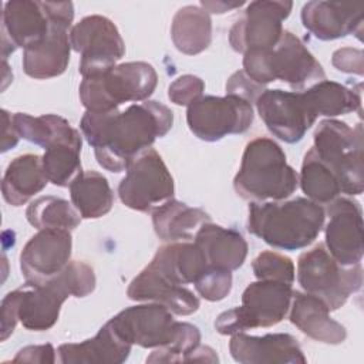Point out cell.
<instances>
[{
  "mask_svg": "<svg viewBox=\"0 0 364 364\" xmlns=\"http://www.w3.org/2000/svg\"><path fill=\"white\" fill-rule=\"evenodd\" d=\"M173 124V112L158 101L131 104L124 111H85L80 128L94 148L95 159L109 172L125 171L156 138L165 136Z\"/></svg>",
  "mask_w": 364,
  "mask_h": 364,
  "instance_id": "1",
  "label": "cell"
},
{
  "mask_svg": "<svg viewBox=\"0 0 364 364\" xmlns=\"http://www.w3.org/2000/svg\"><path fill=\"white\" fill-rule=\"evenodd\" d=\"M95 283L91 266L71 260L54 279L41 284L26 282L7 293L0 304L1 341L7 340L17 323L31 331L50 330L58 320L63 303L70 296H88L94 291Z\"/></svg>",
  "mask_w": 364,
  "mask_h": 364,
  "instance_id": "2",
  "label": "cell"
},
{
  "mask_svg": "<svg viewBox=\"0 0 364 364\" xmlns=\"http://www.w3.org/2000/svg\"><path fill=\"white\" fill-rule=\"evenodd\" d=\"M128 344L155 348L146 363H182L200 346L196 326L173 320L172 311L159 303L131 306L107 321Z\"/></svg>",
  "mask_w": 364,
  "mask_h": 364,
  "instance_id": "3",
  "label": "cell"
},
{
  "mask_svg": "<svg viewBox=\"0 0 364 364\" xmlns=\"http://www.w3.org/2000/svg\"><path fill=\"white\" fill-rule=\"evenodd\" d=\"M324 220L321 205L307 198L250 202L247 230L272 247L299 250L317 239Z\"/></svg>",
  "mask_w": 364,
  "mask_h": 364,
  "instance_id": "4",
  "label": "cell"
},
{
  "mask_svg": "<svg viewBox=\"0 0 364 364\" xmlns=\"http://www.w3.org/2000/svg\"><path fill=\"white\" fill-rule=\"evenodd\" d=\"M233 188L250 202L286 200L299 188V173L287 164L277 142L259 136L246 144Z\"/></svg>",
  "mask_w": 364,
  "mask_h": 364,
  "instance_id": "5",
  "label": "cell"
},
{
  "mask_svg": "<svg viewBox=\"0 0 364 364\" xmlns=\"http://www.w3.org/2000/svg\"><path fill=\"white\" fill-rule=\"evenodd\" d=\"M158 74L145 61L117 64L97 77L82 78L80 100L87 111L107 112L124 102H144L155 91Z\"/></svg>",
  "mask_w": 364,
  "mask_h": 364,
  "instance_id": "6",
  "label": "cell"
},
{
  "mask_svg": "<svg viewBox=\"0 0 364 364\" xmlns=\"http://www.w3.org/2000/svg\"><path fill=\"white\" fill-rule=\"evenodd\" d=\"M363 125L354 128L338 119H323L314 129L311 146L317 156L336 173L341 193L360 195L364 191Z\"/></svg>",
  "mask_w": 364,
  "mask_h": 364,
  "instance_id": "7",
  "label": "cell"
},
{
  "mask_svg": "<svg viewBox=\"0 0 364 364\" xmlns=\"http://www.w3.org/2000/svg\"><path fill=\"white\" fill-rule=\"evenodd\" d=\"M297 282L301 289L321 299L330 311L346 304L353 293L363 287L361 263L340 264L324 243L303 252L297 260Z\"/></svg>",
  "mask_w": 364,
  "mask_h": 364,
  "instance_id": "8",
  "label": "cell"
},
{
  "mask_svg": "<svg viewBox=\"0 0 364 364\" xmlns=\"http://www.w3.org/2000/svg\"><path fill=\"white\" fill-rule=\"evenodd\" d=\"M293 287L274 280L250 283L242 294V306L226 310L215 320L218 333L232 336L256 327H272L280 323L290 309Z\"/></svg>",
  "mask_w": 364,
  "mask_h": 364,
  "instance_id": "9",
  "label": "cell"
},
{
  "mask_svg": "<svg viewBox=\"0 0 364 364\" xmlns=\"http://www.w3.org/2000/svg\"><path fill=\"white\" fill-rule=\"evenodd\" d=\"M125 171L118 185V196L127 208L152 213L173 198V178L154 148L141 152Z\"/></svg>",
  "mask_w": 364,
  "mask_h": 364,
  "instance_id": "10",
  "label": "cell"
},
{
  "mask_svg": "<svg viewBox=\"0 0 364 364\" xmlns=\"http://www.w3.org/2000/svg\"><path fill=\"white\" fill-rule=\"evenodd\" d=\"M51 21L50 33L23 51V70L36 80L61 75L70 63V31L74 18L71 1H44Z\"/></svg>",
  "mask_w": 364,
  "mask_h": 364,
  "instance_id": "11",
  "label": "cell"
},
{
  "mask_svg": "<svg viewBox=\"0 0 364 364\" xmlns=\"http://www.w3.org/2000/svg\"><path fill=\"white\" fill-rule=\"evenodd\" d=\"M71 48L81 55L78 71L82 78L108 71L124 57L125 44L117 26L104 16H87L70 30Z\"/></svg>",
  "mask_w": 364,
  "mask_h": 364,
  "instance_id": "12",
  "label": "cell"
},
{
  "mask_svg": "<svg viewBox=\"0 0 364 364\" xmlns=\"http://www.w3.org/2000/svg\"><path fill=\"white\" fill-rule=\"evenodd\" d=\"M186 122L195 136L216 142L247 131L253 122V107L236 95H202L188 107Z\"/></svg>",
  "mask_w": 364,
  "mask_h": 364,
  "instance_id": "13",
  "label": "cell"
},
{
  "mask_svg": "<svg viewBox=\"0 0 364 364\" xmlns=\"http://www.w3.org/2000/svg\"><path fill=\"white\" fill-rule=\"evenodd\" d=\"M293 9L291 1L257 0L247 4L229 31V44L236 53L270 50L283 34V20Z\"/></svg>",
  "mask_w": 364,
  "mask_h": 364,
  "instance_id": "14",
  "label": "cell"
},
{
  "mask_svg": "<svg viewBox=\"0 0 364 364\" xmlns=\"http://www.w3.org/2000/svg\"><path fill=\"white\" fill-rule=\"evenodd\" d=\"M255 104L267 129L287 144L303 139L307 129L317 119L300 91L264 90Z\"/></svg>",
  "mask_w": 364,
  "mask_h": 364,
  "instance_id": "15",
  "label": "cell"
},
{
  "mask_svg": "<svg viewBox=\"0 0 364 364\" xmlns=\"http://www.w3.org/2000/svg\"><path fill=\"white\" fill-rule=\"evenodd\" d=\"M73 237L65 229H41L28 239L20 253L26 282L46 283L58 276L71 262Z\"/></svg>",
  "mask_w": 364,
  "mask_h": 364,
  "instance_id": "16",
  "label": "cell"
},
{
  "mask_svg": "<svg viewBox=\"0 0 364 364\" xmlns=\"http://www.w3.org/2000/svg\"><path fill=\"white\" fill-rule=\"evenodd\" d=\"M326 247L343 266L361 263L363 246V210L351 198H336L327 206Z\"/></svg>",
  "mask_w": 364,
  "mask_h": 364,
  "instance_id": "17",
  "label": "cell"
},
{
  "mask_svg": "<svg viewBox=\"0 0 364 364\" xmlns=\"http://www.w3.org/2000/svg\"><path fill=\"white\" fill-rule=\"evenodd\" d=\"M51 28L44 1L10 0L1 13V57L41 41Z\"/></svg>",
  "mask_w": 364,
  "mask_h": 364,
  "instance_id": "18",
  "label": "cell"
},
{
  "mask_svg": "<svg viewBox=\"0 0 364 364\" xmlns=\"http://www.w3.org/2000/svg\"><path fill=\"white\" fill-rule=\"evenodd\" d=\"M269 68L273 81L280 80L294 91L326 80L321 64L300 38L287 30H283L279 43L269 50Z\"/></svg>",
  "mask_w": 364,
  "mask_h": 364,
  "instance_id": "19",
  "label": "cell"
},
{
  "mask_svg": "<svg viewBox=\"0 0 364 364\" xmlns=\"http://www.w3.org/2000/svg\"><path fill=\"white\" fill-rule=\"evenodd\" d=\"M363 11L364 4L361 3L307 1L301 9V23L321 41L341 38L348 34L361 38Z\"/></svg>",
  "mask_w": 364,
  "mask_h": 364,
  "instance_id": "20",
  "label": "cell"
},
{
  "mask_svg": "<svg viewBox=\"0 0 364 364\" xmlns=\"http://www.w3.org/2000/svg\"><path fill=\"white\" fill-rule=\"evenodd\" d=\"M229 351L232 358L240 364H304L307 361L297 340L287 333L262 337L236 333L229 341Z\"/></svg>",
  "mask_w": 364,
  "mask_h": 364,
  "instance_id": "21",
  "label": "cell"
},
{
  "mask_svg": "<svg viewBox=\"0 0 364 364\" xmlns=\"http://www.w3.org/2000/svg\"><path fill=\"white\" fill-rule=\"evenodd\" d=\"M127 296L135 301L159 303L176 316H189L200 304L193 291L185 286L168 282L148 266L131 280Z\"/></svg>",
  "mask_w": 364,
  "mask_h": 364,
  "instance_id": "22",
  "label": "cell"
},
{
  "mask_svg": "<svg viewBox=\"0 0 364 364\" xmlns=\"http://www.w3.org/2000/svg\"><path fill=\"white\" fill-rule=\"evenodd\" d=\"M289 318L303 334L324 344H341L347 337L346 327L330 317L326 303L306 291L293 290Z\"/></svg>",
  "mask_w": 364,
  "mask_h": 364,
  "instance_id": "23",
  "label": "cell"
},
{
  "mask_svg": "<svg viewBox=\"0 0 364 364\" xmlns=\"http://www.w3.org/2000/svg\"><path fill=\"white\" fill-rule=\"evenodd\" d=\"M171 283H195L208 269V262L195 242H169L161 246L148 264Z\"/></svg>",
  "mask_w": 364,
  "mask_h": 364,
  "instance_id": "24",
  "label": "cell"
},
{
  "mask_svg": "<svg viewBox=\"0 0 364 364\" xmlns=\"http://www.w3.org/2000/svg\"><path fill=\"white\" fill-rule=\"evenodd\" d=\"M131 347L105 323L92 338L61 344L57 354L61 364H121L129 357Z\"/></svg>",
  "mask_w": 364,
  "mask_h": 364,
  "instance_id": "25",
  "label": "cell"
},
{
  "mask_svg": "<svg viewBox=\"0 0 364 364\" xmlns=\"http://www.w3.org/2000/svg\"><path fill=\"white\" fill-rule=\"evenodd\" d=\"M193 242L202 250L208 266L233 272L239 269L247 256V243L235 229H228L212 222L203 223Z\"/></svg>",
  "mask_w": 364,
  "mask_h": 364,
  "instance_id": "26",
  "label": "cell"
},
{
  "mask_svg": "<svg viewBox=\"0 0 364 364\" xmlns=\"http://www.w3.org/2000/svg\"><path fill=\"white\" fill-rule=\"evenodd\" d=\"M47 183L41 156L24 154L7 165L1 181V193L9 205L21 206L41 192Z\"/></svg>",
  "mask_w": 364,
  "mask_h": 364,
  "instance_id": "27",
  "label": "cell"
},
{
  "mask_svg": "<svg viewBox=\"0 0 364 364\" xmlns=\"http://www.w3.org/2000/svg\"><path fill=\"white\" fill-rule=\"evenodd\" d=\"M206 222L212 219L205 210L173 198L152 212L154 230L164 242H189Z\"/></svg>",
  "mask_w": 364,
  "mask_h": 364,
  "instance_id": "28",
  "label": "cell"
},
{
  "mask_svg": "<svg viewBox=\"0 0 364 364\" xmlns=\"http://www.w3.org/2000/svg\"><path fill=\"white\" fill-rule=\"evenodd\" d=\"M13 127L20 138L43 146L44 149L60 142H81L82 136L78 129L57 114H44L33 117L26 112L11 115Z\"/></svg>",
  "mask_w": 364,
  "mask_h": 364,
  "instance_id": "29",
  "label": "cell"
},
{
  "mask_svg": "<svg viewBox=\"0 0 364 364\" xmlns=\"http://www.w3.org/2000/svg\"><path fill=\"white\" fill-rule=\"evenodd\" d=\"M307 107L317 118L337 117L357 111L361 117V84L348 88L340 82L321 80L301 91Z\"/></svg>",
  "mask_w": 364,
  "mask_h": 364,
  "instance_id": "30",
  "label": "cell"
},
{
  "mask_svg": "<svg viewBox=\"0 0 364 364\" xmlns=\"http://www.w3.org/2000/svg\"><path fill=\"white\" fill-rule=\"evenodd\" d=\"M171 37L178 51L196 55L205 51L212 41V20L199 6L179 9L172 20Z\"/></svg>",
  "mask_w": 364,
  "mask_h": 364,
  "instance_id": "31",
  "label": "cell"
},
{
  "mask_svg": "<svg viewBox=\"0 0 364 364\" xmlns=\"http://www.w3.org/2000/svg\"><path fill=\"white\" fill-rule=\"evenodd\" d=\"M68 188L71 203L82 219H98L112 209V189L107 178L97 171H82Z\"/></svg>",
  "mask_w": 364,
  "mask_h": 364,
  "instance_id": "32",
  "label": "cell"
},
{
  "mask_svg": "<svg viewBox=\"0 0 364 364\" xmlns=\"http://www.w3.org/2000/svg\"><path fill=\"white\" fill-rule=\"evenodd\" d=\"M299 185L307 199L318 205H328L341 193L336 173L317 156L313 148H310L303 158Z\"/></svg>",
  "mask_w": 364,
  "mask_h": 364,
  "instance_id": "33",
  "label": "cell"
},
{
  "mask_svg": "<svg viewBox=\"0 0 364 364\" xmlns=\"http://www.w3.org/2000/svg\"><path fill=\"white\" fill-rule=\"evenodd\" d=\"M26 218L36 229L74 230L81 223V215L73 203L53 195L40 196L26 210Z\"/></svg>",
  "mask_w": 364,
  "mask_h": 364,
  "instance_id": "34",
  "label": "cell"
},
{
  "mask_svg": "<svg viewBox=\"0 0 364 364\" xmlns=\"http://www.w3.org/2000/svg\"><path fill=\"white\" fill-rule=\"evenodd\" d=\"M81 142H60L46 149L41 156L43 169L48 179L55 186L67 188L82 172L81 169Z\"/></svg>",
  "mask_w": 364,
  "mask_h": 364,
  "instance_id": "35",
  "label": "cell"
},
{
  "mask_svg": "<svg viewBox=\"0 0 364 364\" xmlns=\"http://www.w3.org/2000/svg\"><path fill=\"white\" fill-rule=\"evenodd\" d=\"M252 269L257 280H274L293 284L296 277L293 260L273 250L259 253L252 263Z\"/></svg>",
  "mask_w": 364,
  "mask_h": 364,
  "instance_id": "36",
  "label": "cell"
},
{
  "mask_svg": "<svg viewBox=\"0 0 364 364\" xmlns=\"http://www.w3.org/2000/svg\"><path fill=\"white\" fill-rule=\"evenodd\" d=\"M195 289L208 301L223 300L232 289V272L209 267L195 283Z\"/></svg>",
  "mask_w": 364,
  "mask_h": 364,
  "instance_id": "37",
  "label": "cell"
},
{
  "mask_svg": "<svg viewBox=\"0 0 364 364\" xmlns=\"http://www.w3.org/2000/svg\"><path fill=\"white\" fill-rule=\"evenodd\" d=\"M203 91L205 82L202 78L192 74H185L171 82L168 88V98L176 105L189 107L192 102L202 97Z\"/></svg>",
  "mask_w": 364,
  "mask_h": 364,
  "instance_id": "38",
  "label": "cell"
},
{
  "mask_svg": "<svg viewBox=\"0 0 364 364\" xmlns=\"http://www.w3.org/2000/svg\"><path fill=\"white\" fill-rule=\"evenodd\" d=\"M264 91V85L255 82L243 70L233 73L226 82V94L236 95L249 104H255L259 95Z\"/></svg>",
  "mask_w": 364,
  "mask_h": 364,
  "instance_id": "39",
  "label": "cell"
},
{
  "mask_svg": "<svg viewBox=\"0 0 364 364\" xmlns=\"http://www.w3.org/2000/svg\"><path fill=\"white\" fill-rule=\"evenodd\" d=\"M364 54L360 48H351V47H343L333 53L331 64L341 73L347 74H364Z\"/></svg>",
  "mask_w": 364,
  "mask_h": 364,
  "instance_id": "40",
  "label": "cell"
},
{
  "mask_svg": "<svg viewBox=\"0 0 364 364\" xmlns=\"http://www.w3.org/2000/svg\"><path fill=\"white\" fill-rule=\"evenodd\" d=\"M13 363H41L53 364L55 363V350L51 344L27 346L17 351Z\"/></svg>",
  "mask_w": 364,
  "mask_h": 364,
  "instance_id": "41",
  "label": "cell"
},
{
  "mask_svg": "<svg viewBox=\"0 0 364 364\" xmlns=\"http://www.w3.org/2000/svg\"><path fill=\"white\" fill-rule=\"evenodd\" d=\"M1 119H3V138H1V152L9 151L10 148H14L18 142V134L16 132L13 127L11 114L6 109H1Z\"/></svg>",
  "mask_w": 364,
  "mask_h": 364,
  "instance_id": "42",
  "label": "cell"
},
{
  "mask_svg": "<svg viewBox=\"0 0 364 364\" xmlns=\"http://www.w3.org/2000/svg\"><path fill=\"white\" fill-rule=\"evenodd\" d=\"M243 1H200V7L206 11V13H213V14H223L226 11L239 9L240 6H243Z\"/></svg>",
  "mask_w": 364,
  "mask_h": 364,
  "instance_id": "43",
  "label": "cell"
}]
</instances>
